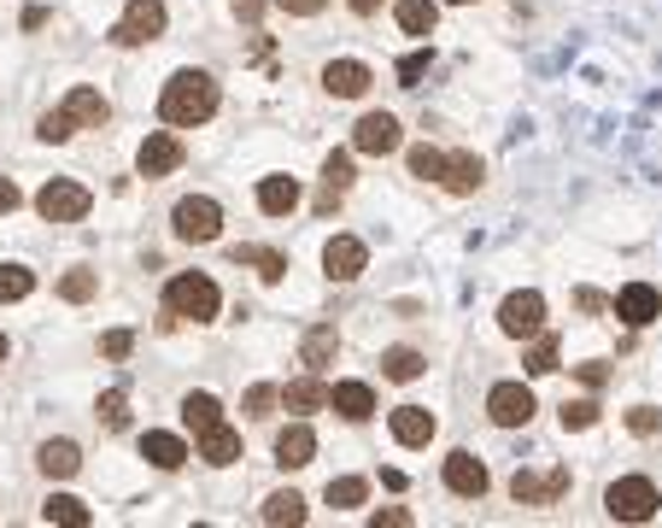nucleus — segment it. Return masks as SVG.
Wrapping results in <instances>:
<instances>
[{
	"label": "nucleus",
	"instance_id": "864d4df0",
	"mask_svg": "<svg viewBox=\"0 0 662 528\" xmlns=\"http://www.w3.org/2000/svg\"><path fill=\"white\" fill-rule=\"evenodd\" d=\"M451 7H469V0H451Z\"/></svg>",
	"mask_w": 662,
	"mask_h": 528
},
{
	"label": "nucleus",
	"instance_id": "cd10ccee",
	"mask_svg": "<svg viewBox=\"0 0 662 528\" xmlns=\"http://www.w3.org/2000/svg\"><path fill=\"white\" fill-rule=\"evenodd\" d=\"M335 347H340L335 323H317V329H312V335H305V341H299V358H305V364H312V370H323V364H328V358H335Z\"/></svg>",
	"mask_w": 662,
	"mask_h": 528
},
{
	"label": "nucleus",
	"instance_id": "2f4dec72",
	"mask_svg": "<svg viewBox=\"0 0 662 528\" xmlns=\"http://www.w3.org/2000/svg\"><path fill=\"white\" fill-rule=\"evenodd\" d=\"M182 423L200 435V429H212V423H223V405L212 394H189V399H182Z\"/></svg>",
	"mask_w": 662,
	"mask_h": 528
},
{
	"label": "nucleus",
	"instance_id": "a211bd4d",
	"mask_svg": "<svg viewBox=\"0 0 662 528\" xmlns=\"http://www.w3.org/2000/svg\"><path fill=\"white\" fill-rule=\"evenodd\" d=\"M141 458H147L153 470H182V464H189V446L176 435H164V429H147L141 435Z\"/></svg>",
	"mask_w": 662,
	"mask_h": 528
},
{
	"label": "nucleus",
	"instance_id": "37998d69",
	"mask_svg": "<svg viewBox=\"0 0 662 528\" xmlns=\"http://www.w3.org/2000/svg\"><path fill=\"white\" fill-rule=\"evenodd\" d=\"M628 429H633V435H656L662 417L651 412V405H633V412H628Z\"/></svg>",
	"mask_w": 662,
	"mask_h": 528
},
{
	"label": "nucleus",
	"instance_id": "dca6fc26",
	"mask_svg": "<svg viewBox=\"0 0 662 528\" xmlns=\"http://www.w3.org/2000/svg\"><path fill=\"white\" fill-rule=\"evenodd\" d=\"M323 89L340 94V100H358L369 89V65H358V59H335V65H323Z\"/></svg>",
	"mask_w": 662,
	"mask_h": 528
},
{
	"label": "nucleus",
	"instance_id": "c03bdc74",
	"mask_svg": "<svg viewBox=\"0 0 662 528\" xmlns=\"http://www.w3.org/2000/svg\"><path fill=\"white\" fill-rule=\"evenodd\" d=\"M130 347H135V335H130V329H112L106 341H100V353H106V358H130Z\"/></svg>",
	"mask_w": 662,
	"mask_h": 528
},
{
	"label": "nucleus",
	"instance_id": "6ab92c4d",
	"mask_svg": "<svg viewBox=\"0 0 662 528\" xmlns=\"http://www.w3.org/2000/svg\"><path fill=\"white\" fill-rule=\"evenodd\" d=\"M328 405H335L346 423H364L376 412V394H369V382H335V388H328Z\"/></svg>",
	"mask_w": 662,
	"mask_h": 528
},
{
	"label": "nucleus",
	"instance_id": "f3484780",
	"mask_svg": "<svg viewBox=\"0 0 662 528\" xmlns=\"http://www.w3.org/2000/svg\"><path fill=\"white\" fill-rule=\"evenodd\" d=\"M393 440L399 446H428L434 440V412L428 405H399V412H393Z\"/></svg>",
	"mask_w": 662,
	"mask_h": 528
},
{
	"label": "nucleus",
	"instance_id": "ea45409f",
	"mask_svg": "<svg viewBox=\"0 0 662 528\" xmlns=\"http://www.w3.org/2000/svg\"><path fill=\"white\" fill-rule=\"evenodd\" d=\"M592 423H598L592 399H563V429H592Z\"/></svg>",
	"mask_w": 662,
	"mask_h": 528
},
{
	"label": "nucleus",
	"instance_id": "2eb2a0df",
	"mask_svg": "<svg viewBox=\"0 0 662 528\" xmlns=\"http://www.w3.org/2000/svg\"><path fill=\"white\" fill-rule=\"evenodd\" d=\"M312 458H317V435L305 429V423H287V429L276 435V464L282 470H305Z\"/></svg>",
	"mask_w": 662,
	"mask_h": 528
},
{
	"label": "nucleus",
	"instance_id": "9b49d317",
	"mask_svg": "<svg viewBox=\"0 0 662 528\" xmlns=\"http://www.w3.org/2000/svg\"><path fill=\"white\" fill-rule=\"evenodd\" d=\"M399 118H393V112H369V118H358V130H352V148H358V153H393V148H399Z\"/></svg>",
	"mask_w": 662,
	"mask_h": 528
},
{
	"label": "nucleus",
	"instance_id": "7c9ffc66",
	"mask_svg": "<svg viewBox=\"0 0 662 528\" xmlns=\"http://www.w3.org/2000/svg\"><path fill=\"white\" fill-rule=\"evenodd\" d=\"M264 522H271V528H294V522H305V499L299 494H271V499H264V511H258Z\"/></svg>",
	"mask_w": 662,
	"mask_h": 528
},
{
	"label": "nucleus",
	"instance_id": "b1692460",
	"mask_svg": "<svg viewBox=\"0 0 662 528\" xmlns=\"http://www.w3.org/2000/svg\"><path fill=\"white\" fill-rule=\"evenodd\" d=\"M65 112H71V124H89V130H100L106 124V94H94V89H71L65 94Z\"/></svg>",
	"mask_w": 662,
	"mask_h": 528
},
{
	"label": "nucleus",
	"instance_id": "20e7f679",
	"mask_svg": "<svg viewBox=\"0 0 662 528\" xmlns=\"http://www.w3.org/2000/svg\"><path fill=\"white\" fill-rule=\"evenodd\" d=\"M159 35H164V0H130L123 18L112 24L118 48H141V42H159Z\"/></svg>",
	"mask_w": 662,
	"mask_h": 528
},
{
	"label": "nucleus",
	"instance_id": "5701e85b",
	"mask_svg": "<svg viewBox=\"0 0 662 528\" xmlns=\"http://www.w3.org/2000/svg\"><path fill=\"white\" fill-rule=\"evenodd\" d=\"M481 176H487V165H481V159H475V153H451L446 159V189L451 194H475V189H481Z\"/></svg>",
	"mask_w": 662,
	"mask_h": 528
},
{
	"label": "nucleus",
	"instance_id": "4c0bfd02",
	"mask_svg": "<svg viewBox=\"0 0 662 528\" xmlns=\"http://www.w3.org/2000/svg\"><path fill=\"white\" fill-rule=\"evenodd\" d=\"M282 405V388H271V382H258V388H246V417H271Z\"/></svg>",
	"mask_w": 662,
	"mask_h": 528
},
{
	"label": "nucleus",
	"instance_id": "a18cd8bd",
	"mask_svg": "<svg viewBox=\"0 0 662 528\" xmlns=\"http://www.w3.org/2000/svg\"><path fill=\"white\" fill-rule=\"evenodd\" d=\"M422 71H428V53H405V59H399V83H405V89L417 83Z\"/></svg>",
	"mask_w": 662,
	"mask_h": 528
},
{
	"label": "nucleus",
	"instance_id": "c756f323",
	"mask_svg": "<svg viewBox=\"0 0 662 528\" xmlns=\"http://www.w3.org/2000/svg\"><path fill=\"white\" fill-rule=\"evenodd\" d=\"M422 370H428V358H422V353H410V347L381 353V376H387V382H417Z\"/></svg>",
	"mask_w": 662,
	"mask_h": 528
},
{
	"label": "nucleus",
	"instance_id": "1a4fd4ad",
	"mask_svg": "<svg viewBox=\"0 0 662 528\" xmlns=\"http://www.w3.org/2000/svg\"><path fill=\"white\" fill-rule=\"evenodd\" d=\"M487 417L499 423V429H522V423L533 417V394L522 388V382H499V388L487 394Z\"/></svg>",
	"mask_w": 662,
	"mask_h": 528
},
{
	"label": "nucleus",
	"instance_id": "09e8293b",
	"mask_svg": "<svg viewBox=\"0 0 662 528\" xmlns=\"http://www.w3.org/2000/svg\"><path fill=\"white\" fill-rule=\"evenodd\" d=\"M0 212H18V182L0 176Z\"/></svg>",
	"mask_w": 662,
	"mask_h": 528
},
{
	"label": "nucleus",
	"instance_id": "c9c22d12",
	"mask_svg": "<svg viewBox=\"0 0 662 528\" xmlns=\"http://www.w3.org/2000/svg\"><path fill=\"white\" fill-rule=\"evenodd\" d=\"M30 288H35V276L24 264H0V299H24Z\"/></svg>",
	"mask_w": 662,
	"mask_h": 528
},
{
	"label": "nucleus",
	"instance_id": "f257e3e1",
	"mask_svg": "<svg viewBox=\"0 0 662 528\" xmlns=\"http://www.w3.org/2000/svg\"><path fill=\"white\" fill-rule=\"evenodd\" d=\"M212 112H217V83L205 71H176L171 83H164V94H159V118L176 124V130H194Z\"/></svg>",
	"mask_w": 662,
	"mask_h": 528
},
{
	"label": "nucleus",
	"instance_id": "473e14b6",
	"mask_svg": "<svg viewBox=\"0 0 662 528\" xmlns=\"http://www.w3.org/2000/svg\"><path fill=\"white\" fill-rule=\"evenodd\" d=\"M364 494H369V481L364 476H340V481H328V505H335V511H352V505H364Z\"/></svg>",
	"mask_w": 662,
	"mask_h": 528
},
{
	"label": "nucleus",
	"instance_id": "3c124183",
	"mask_svg": "<svg viewBox=\"0 0 662 528\" xmlns=\"http://www.w3.org/2000/svg\"><path fill=\"white\" fill-rule=\"evenodd\" d=\"M376 7H381V0H352V12H358V18H369Z\"/></svg>",
	"mask_w": 662,
	"mask_h": 528
},
{
	"label": "nucleus",
	"instance_id": "7ed1b4c3",
	"mask_svg": "<svg viewBox=\"0 0 662 528\" xmlns=\"http://www.w3.org/2000/svg\"><path fill=\"white\" fill-rule=\"evenodd\" d=\"M656 505H662V494H656L651 476H622V481H610V494H604V511L615 522H651Z\"/></svg>",
	"mask_w": 662,
	"mask_h": 528
},
{
	"label": "nucleus",
	"instance_id": "412c9836",
	"mask_svg": "<svg viewBox=\"0 0 662 528\" xmlns=\"http://www.w3.org/2000/svg\"><path fill=\"white\" fill-rule=\"evenodd\" d=\"M294 206H299V182H294V176H264V182H258V212L287 217Z\"/></svg>",
	"mask_w": 662,
	"mask_h": 528
},
{
	"label": "nucleus",
	"instance_id": "aec40b11",
	"mask_svg": "<svg viewBox=\"0 0 662 528\" xmlns=\"http://www.w3.org/2000/svg\"><path fill=\"white\" fill-rule=\"evenodd\" d=\"M200 458L217 464V470H223V464H235V458H241V435L230 429V423H212V429H200Z\"/></svg>",
	"mask_w": 662,
	"mask_h": 528
},
{
	"label": "nucleus",
	"instance_id": "72a5a7b5",
	"mask_svg": "<svg viewBox=\"0 0 662 528\" xmlns=\"http://www.w3.org/2000/svg\"><path fill=\"white\" fill-rule=\"evenodd\" d=\"M410 176L440 182V176H446V153H440V148H410Z\"/></svg>",
	"mask_w": 662,
	"mask_h": 528
},
{
	"label": "nucleus",
	"instance_id": "f8f14e48",
	"mask_svg": "<svg viewBox=\"0 0 662 528\" xmlns=\"http://www.w3.org/2000/svg\"><path fill=\"white\" fill-rule=\"evenodd\" d=\"M656 312H662V294L651 288V282H628V288L615 294V317H622V323H633V329H645V323H656Z\"/></svg>",
	"mask_w": 662,
	"mask_h": 528
},
{
	"label": "nucleus",
	"instance_id": "9d476101",
	"mask_svg": "<svg viewBox=\"0 0 662 528\" xmlns=\"http://www.w3.org/2000/svg\"><path fill=\"white\" fill-rule=\"evenodd\" d=\"M364 264H369V247H364L358 235H335V241L323 247V271L335 276V282H358Z\"/></svg>",
	"mask_w": 662,
	"mask_h": 528
},
{
	"label": "nucleus",
	"instance_id": "f03ea898",
	"mask_svg": "<svg viewBox=\"0 0 662 528\" xmlns=\"http://www.w3.org/2000/svg\"><path fill=\"white\" fill-rule=\"evenodd\" d=\"M217 306H223V294H217L212 276H171V282H164V312H171V317L212 323Z\"/></svg>",
	"mask_w": 662,
	"mask_h": 528
},
{
	"label": "nucleus",
	"instance_id": "8fccbe9b",
	"mask_svg": "<svg viewBox=\"0 0 662 528\" xmlns=\"http://www.w3.org/2000/svg\"><path fill=\"white\" fill-rule=\"evenodd\" d=\"M581 382H587V388H604L610 370H604V364H581Z\"/></svg>",
	"mask_w": 662,
	"mask_h": 528
},
{
	"label": "nucleus",
	"instance_id": "a19ab883",
	"mask_svg": "<svg viewBox=\"0 0 662 528\" xmlns=\"http://www.w3.org/2000/svg\"><path fill=\"white\" fill-rule=\"evenodd\" d=\"M123 405H130V399H123V388L100 394V423H106V429H123Z\"/></svg>",
	"mask_w": 662,
	"mask_h": 528
},
{
	"label": "nucleus",
	"instance_id": "f704fd0d",
	"mask_svg": "<svg viewBox=\"0 0 662 528\" xmlns=\"http://www.w3.org/2000/svg\"><path fill=\"white\" fill-rule=\"evenodd\" d=\"M235 258L258 264V276H264V282H282V271H287V258H282V253H271V247H241Z\"/></svg>",
	"mask_w": 662,
	"mask_h": 528
},
{
	"label": "nucleus",
	"instance_id": "de8ad7c7",
	"mask_svg": "<svg viewBox=\"0 0 662 528\" xmlns=\"http://www.w3.org/2000/svg\"><path fill=\"white\" fill-rule=\"evenodd\" d=\"M369 528H410V511H399V505H393V511H376Z\"/></svg>",
	"mask_w": 662,
	"mask_h": 528
},
{
	"label": "nucleus",
	"instance_id": "4be33fe9",
	"mask_svg": "<svg viewBox=\"0 0 662 528\" xmlns=\"http://www.w3.org/2000/svg\"><path fill=\"white\" fill-rule=\"evenodd\" d=\"M282 405H287V412H323V405H328V382L312 370V376H299V382H287V388H282Z\"/></svg>",
	"mask_w": 662,
	"mask_h": 528
},
{
	"label": "nucleus",
	"instance_id": "4468645a",
	"mask_svg": "<svg viewBox=\"0 0 662 528\" xmlns=\"http://www.w3.org/2000/svg\"><path fill=\"white\" fill-rule=\"evenodd\" d=\"M446 487L458 499H481L487 494V464L475 458V453H451L446 458Z\"/></svg>",
	"mask_w": 662,
	"mask_h": 528
},
{
	"label": "nucleus",
	"instance_id": "393cba45",
	"mask_svg": "<svg viewBox=\"0 0 662 528\" xmlns=\"http://www.w3.org/2000/svg\"><path fill=\"white\" fill-rule=\"evenodd\" d=\"M41 522H59V528H89L94 522V511L82 499H71V494H53L48 505H41Z\"/></svg>",
	"mask_w": 662,
	"mask_h": 528
},
{
	"label": "nucleus",
	"instance_id": "423d86ee",
	"mask_svg": "<svg viewBox=\"0 0 662 528\" xmlns=\"http://www.w3.org/2000/svg\"><path fill=\"white\" fill-rule=\"evenodd\" d=\"M176 235L182 241H217L223 230V206L217 200H205V194H189V200H176Z\"/></svg>",
	"mask_w": 662,
	"mask_h": 528
},
{
	"label": "nucleus",
	"instance_id": "6e6552de",
	"mask_svg": "<svg viewBox=\"0 0 662 528\" xmlns=\"http://www.w3.org/2000/svg\"><path fill=\"white\" fill-rule=\"evenodd\" d=\"M569 494V470L557 464V470H546V476H533V470H516V481H510V499L516 505H557Z\"/></svg>",
	"mask_w": 662,
	"mask_h": 528
},
{
	"label": "nucleus",
	"instance_id": "79ce46f5",
	"mask_svg": "<svg viewBox=\"0 0 662 528\" xmlns=\"http://www.w3.org/2000/svg\"><path fill=\"white\" fill-rule=\"evenodd\" d=\"M71 112L65 106H59V112H48V118H41V141H71Z\"/></svg>",
	"mask_w": 662,
	"mask_h": 528
},
{
	"label": "nucleus",
	"instance_id": "603ef678",
	"mask_svg": "<svg viewBox=\"0 0 662 528\" xmlns=\"http://www.w3.org/2000/svg\"><path fill=\"white\" fill-rule=\"evenodd\" d=\"M0 364H7V335H0Z\"/></svg>",
	"mask_w": 662,
	"mask_h": 528
},
{
	"label": "nucleus",
	"instance_id": "0eeeda50",
	"mask_svg": "<svg viewBox=\"0 0 662 528\" xmlns=\"http://www.w3.org/2000/svg\"><path fill=\"white\" fill-rule=\"evenodd\" d=\"M499 329H505V335H516V341H533V335L546 329V299L533 294V288L510 294L505 306H499Z\"/></svg>",
	"mask_w": 662,
	"mask_h": 528
},
{
	"label": "nucleus",
	"instance_id": "a878e982",
	"mask_svg": "<svg viewBox=\"0 0 662 528\" xmlns=\"http://www.w3.org/2000/svg\"><path fill=\"white\" fill-rule=\"evenodd\" d=\"M393 18H399L405 35H428L434 24H440V7H434V0H399V7H393Z\"/></svg>",
	"mask_w": 662,
	"mask_h": 528
},
{
	"label": "nucleus",
	"instance_id": "49530a36",
	"mask_svg": "<svg viewBox=\"0 0 662 528\" xmlns=\"http://www.w3.org/2000/svg\"><path fill=\"white\" fill-rule=\"evenodd\" d=\"M276 7H282L287 18H317V12L328 7V0H276Z\"/></svg>",
	"mask_w": 662,
	"mask_h": 528
},
{
	"label": "nucleus",
	"instance_id": "ddd939ff",
	"mask_svg": "<svg viewBox=\"0 0 662 528\" xmlns=\"http://www.w3.org/2000/svg\"><path fill=\"white\" fill-rule=\"evenodd\" d=\"M135 165H141V176H171L182 165V141L171 130L147 135V141H141V153H135Z\"/></svg>",
	"mask_w": 662,
	"mask_h": 528
},
{
	"label": "nucleus",
	"instance_id": "c85d7f7f",
	"mask_svg": "<svg viewBox=\"0 0 662 528\" xmlns=\"http://www.w3.org/2000/svg\"><path fill=\"white\" fill-rule=\"evenodd\" d=\"M41 470L65 481V476H77V470H82V453H77L71 440H48V446H41Z\"/></svg>",
	"mask_w": 662,
	"mask_h": 528
},
{
	"label": "nucleus",
	"instance_id": "58836bf2",
	"mask_svg": "<svg viewBox=\"0 0 662 528\" xmlns=\"http://www.w3.org/2000/svg\"><path fill=\"white\" fill-rule=\"evenodd\" d=\"M94 288H100V282H94V271H71L65 282H59V294H65L71 306H82V299H94Z\"/></svg>",
	"mask_w": 662,
	"mask_h": 528
},
{
	"label": "nucleus",
	"instance_id": "bb28decb",
	"mask_svg": "<svg viewBox=\"0 0 662 528\" xmlns=\"http://www.w3.org/2000/svg\"><path fill=\"white\" fill-rule=\"evenodd\" d=\"M346 189H352V159H346V153H328V159H323V200H317V206L328 212Z\"/></svg>",
	"mask_w": 662,
	"mask_h": 528
},
{
	"label": "nucleus",
	"instance_id": "39448f33",
	"mask_svg": "<svg viewBox=\"0 0 662 528\" xmlns=\"http://www.w3.org/2000/svg\"><path fill=\"white\" fill-rule=\"evenodd\" d=\"M89 189H82V182H71V176H53L48 189L35 194V212L48 217V223H77V217H89Z\"/></svg>",
	"mask_w": 662,
	"mask_h": 528
},
{
	"label": "nucleus",
	"instance_id": "e433bc0d",
	"mask_svg": "<svg viewBox=\"0 0 662 528\" xmlns=\"http://www.w3.org/2000/svg\"><path fill=\"white\" fill-rule=\"evenodd\" d=\"M522 364H528L533 376H551V370H557V341H551V335H533V347H528Z\"/></svg>",
	"mask_w": 662,
	"mask_h": 528
}]
</instances>
